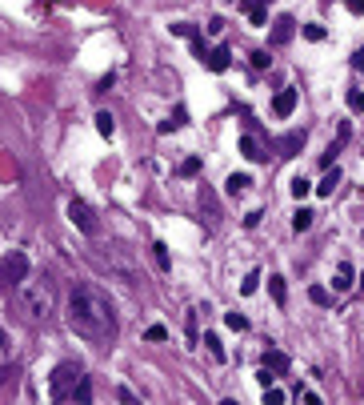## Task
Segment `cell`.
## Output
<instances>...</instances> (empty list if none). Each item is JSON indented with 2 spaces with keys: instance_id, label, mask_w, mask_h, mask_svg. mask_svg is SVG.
<instances>
[{
  "instance_id": "cell-1",
  "label": "cell",
  "mask_w": 364,
  "mask_h": 405,
  "mask_svg": "<svg viewBox=\"0 0 364 405\" xmlns=\"http://www.w3.org/2000/svg\"><path fill=\"white\" fill-rule=\"evenodd\" d=\"M69 329L84 341H96V345H109L116 337V313L113 301L104 289H96L92 281H80L69 297Z\"/></svg>"
},
{
  "instance_id": "cell-2",
  "label": "cell",
  "mask_w": 364,
  "mask_h": 405,
  "mask_svg": "<svg viewBox=\"0 0 364 405\" xmlns=\"http://www.w3.org/2000/svg\"><path fill=\"white\" fill-rule=\"evenodd\" d=\"M16 305H21L24 321H32V325H41L52 317V305H56V293L48 281H28L24 277L21 285H16Z\"/></svg>"
},
{
  "instance_id": "cell-3",
  "label": "cell",
  "mask_w": 364,
  "mask_h": 405,
  "mask_svg": "<svg viewBox=\"0 0 364 405\" xmlns=\"http://www.w3.org/2000/svg\"><path fill=\"white\" fill-rule=\"evenodd\" d=\"M48 385H52V397H56V402H92V385H89V377L80 373L76 361L56 365Z\"/></svg>"
},
{
  "instance_id": "cell-4",
  "label": "cell",
  "mask_w": 364,
  "mask_h": 405,
  "mask_svg": "<svg viewBox=\"0 0 364 405\" xmlns=\"http://www.w3.org/2000/svg\"><path fill=\"white\" fill-rule=\"evenodd\" d=\"M28 277V257H24L21 249H12L4 261H0V285L4 289H16Z\"/></svg>"
},
{
  "instance_id": "cell-5",
  "label": "cell",
  "mask_w": 364,
  "mask_h": 405,
  "mask_svg": "<svg viewBox=\"0 0 364 405\" xmlns=\"http://www.w3.org/2000/svg\"><path fill=\"white\" fill-rule=\"evenodd\" d=\"M69 217H72V225H76L80 233H89V237H96V233H100V225H96V213H92L84 201H69Z\"/></svg>"
},
{
  "instance_id": "cell-6",
  "label": "cell",
  "mask_w": 364,
  "mask_h": 405,
  "mask_svg": "<svg viewBox=\"0 0 364 405\" xmlns=\"http://www.w3.org/2000/svg\"><path fill=\"white\" fill-rule=\"evenodd\" d=\"M293 32H296V21L293 17H280V21L273 24V36H269V41H273V45H288Z\"/></svg>"
},
{
  "instance_id": "cell-7",
  "label": "cell",
  "mask_w": 364,
  "mask_h": 405,
  "mask_svg": "<svg viewBox=\"0 0 364 405\" xmlns=\"http://www.w3.org/2000/svg\"><path fill=\"white\" fill-rule=\"evenodd\" d=\"M264 369H269L273 377H284V373H288V353H280V349H269V353H264Z\"/></svg>"
},
{
  "instance_id": "cell-8",
  "label": "cell",
  "mask_w": 364,
  "mask_h": 405,
  "mask_svg": "<svg viewBox=\"0 0 364 405\" xmlns=\"http://www.w3.org/2000/svg\"><path fill=\"white\" fill-rule=\"evenodd\" d=\"M293 109H296V89H280L276 100H273V113H276V117H288Z\"/></svg>"
},
{
  "instance_id": "cell-9",
  "label": "cell",
  "mask_w": 364,
  "mask_h": 405,
  "mask_svg": "<svg viewBox=\"0 0 364 405\" xmlns=\"http://www.w3.org/2000/svg\"><path fill=\"white\" fill-rule=\"evenodd\" d=\"M228 56H232V52L220 45V48H212V52H205V65H208L212 72H225V69H228Z\"/></svg>"
},
{
  "instance_id": "cell-10",
  "label": "cell",
  "mask_w": 364,
  "mask_h": 405,
  "mask_svg": "<svg viewBox=\"0 0 364 405\" xmlns=\"http://www.w3.org/2000/svg\"><path fill=\"white\" fill-rule=\"evenodd\" d=\"M332 285H337V293H348V289H352V265L348 261L337 265V281H332Z\"/></svg>"
},
{
  "instance_id": "cell-11",
  "label": "cell",
  "mask_w": 364,
  "mask_h": 405,
  "mask_svg": "<svg viewBox=\"0 0 364 405\" xmlns=\"http://www.w3.org/2000/svg\"><path fill=\"white\" fill-rule=\"evenodd\" d=\"M240 153H244L249 161H264V157H269V153L256 144V137H240Z\"/></svg>"
},
{
  "instance_id": "cell-12",
  "label": "cell",
  "mask_w": 364,
  "mask_h": 405,
  "mask_svg": "<svg viewBox=\"0 0 364 405\" xmlns=\"http://www.w3.org/2000/svg\"><path fill=\"white\" fill-rule=\"evenodd\" d=\"M337 181H341V168H332V165H328V173H324V181L317 185V193H320V197H332Z\"/></svg>"
},
{
  "instance_id": "cell-13",
  "label": "cell",
  "mask_w": 364,
  "mask_h": 405,
  "mask_svg": "<svg viewBox=\"0 0 364 405\" xmlns=\"http://www.w3.org/2000/svg\"><path fill=\"white\" fill-rule=\"evenodd\" d=\"M300 144H304V133H288V137L280 141V157H296Z\"/></svg>"
},
{
  "instance_id": "cell-14",
  "label": "cell",
  "mask_w": 364,
  "mask_h": 405,
  "mask_svg": "<svg viewBox=\"0 0 364 405\" xmlns=\"http://www.w3.org/2000/svg\"><path fill=\"white\" fill-rule=\"evenodd\" d=\"M312 209H296V217H293V229L296 233H308V229H312Z\"/></svg>"
},
{
  "instance_id": "cell-15",
  "label": "cell",
  "mask_w": 364,
  "mask_h": 405,
  "mask_svg": "<svg viewBox=\"0 0 364 405\" xmlns=\"http://www.w3.org/2000/svg\"><path fill=\"white\" fill-rule=\"evenodd\" d=\"M96 129H100V137H113V133H116L113 113H96Z\"/></svg>"
},
{
  "instance_id": "cell-16",
  "label": "cell",
  "mask_w": 364,
  "mask_h": 405,
  "mask_svg": "<svg viewBox=\"0 0 364 405\" xmlns=\"http://www.w3.org/2000/svg\"><path fill=\"white\" fill-rule=\"evenodd\" d=\"M249 185H252V181L244 177V173H232V177H228V193H232V197H236V193H244Z\"/></svg>"
},
{
  "instance_id": "cell-17",
  "label": "cell",
  "mask_w": 364,
  "mask_h": 405,
  "mask_svg": "<svg viewBox=\"0 0 364 405\" xmlns=\"http://www.w3.org/2000/svg\"><path fill=\"white\" fill-rule=\"evenodd\" d=\"M308 297H312V305H332V293H328L324 285H312L308 289Z\"/></svg>"
},
{
  "instance_id": "cell-18",
  "label": "cell",
  "mask_w": 364,
  "mask_h": 405,
  "mask_svg": "<svg viewBox=\"0 0 364 405\" xmlns=\"http://www.w3.org/2000/svg\"><path fill=\"white\" fill-rule=\"evenodd\" d=\"M205 345H208V353H212L216 361H225V345H220V337L216 333H205Z\"/></svg>"
},
{
  "instance_id": "cell-19",
  "label": "cell",
  "mask_w": 364,
  "mask_h": 405,
  "mask_svg": "<svg viewBox=\"0 0 364 405\" xmlns=\"http://www.w3.org/2000/svg\"><path fill=\"white\" fill-rule=\"evenodd\" d=\"M269 293L276 305H284V277H269Z\"/></svg>"
},
{
  "instance_id": "cell-20",
  "label": "cell",
  "mask_w": 364,
  "mask_h": 405,
  "mask_svg": "<svg viewBox=\"0 0 364 405\" xmlns=\"http://www.w3.org/2000/svg\"><path fill=\"white\" fill-rule=\"evenodd\" d=\"M225 321H228V329H249V317L244 313H228Z\"/></svg>"
},
{
  "instance_id": "cell-21",
  "label": "cell",
  "mask_w": 364,
  "mask_h": 405,
  "mask_svg": "<svg viewBox=\"0 0 364 405\" xmlns=\"http://www.w3.org/2000/svg\"><path fill=\"white\" fill-rule=\"evenodd\" d=\"M181 124H184V109L177 113V117H168V120H164V124H160V133H172V129H181Z\"/></svg>"
},
{
  "instance_id": "cell-22",
  "label": "cell",
  "mask_w": 364,
  "mask_h": 405,
  "mask_svg": "<svg viewBox=\"0 0 364 405\" xmlns=\"http://www.w3.org/2000/svg\"><path fill=\"white\" fill-rule=\"evenodd\" d=\"M308 189H312V185H308L304 177H296V181H293V197H296V201H300V197H308Z\"/></svg>"
},
{
  "instance_id": "cell-23",
  "label": "cell",
  "mask_w": 364,
  "mask_h": 405,
  "mask_svg": "<svg viewBox=\"0 0 364 405\" xmlns=\"http://www.w3.org/2000/svg\"><path fill=\"white\" fill-rule=\"evenodd\" d=\"M152 257H157V265H160V269H168V249H164L160 241L152 245Z\"/></svg>"
},
{
  "instance_id": "cell-24",
  "label": "cell",
  "mask_w": 364,
  "mask_h": 405,
  "mask_svg": "<svg viewBox=\"0 0 364 405\" xmlns=\"http://www.w3.org/2000/svg\"><path fill=\"white\" fill-rule=\"evenodd\" d=\"M264 4H269V0H240V8H244V12H264Z\"/></svg>"
},
{
  "instance_id": "cell-25",
  "label": "cell",
  "mask_w": 364,
  "mask_h": 405,
  "mask_svg": "<svg viewBox=\"0 0 364 405\" xmlns=\"http://www.w3.org/2000/svg\"><path fill=\"white\" fill-rule=\"evenodd\" d=\"M293 397H296V402H308V405H320V397L312 393V389H296Z\"/></svg>"
},
{
  "instance_id": "cell-26",
  "label": "cell",
  "mask_w": 364,
  "mask_h": 405,
  "mask_svg": "<svg viewBox=\"0 0 364 405\" xmlns=\"http://www.w3.org/2000/svg\"><path fill=\"white\" fill-rule=\"evenodd\" d=\"M256 281H260V273H249V281L240 285V293H244V297H249V293H256Z\"/></svg>"
},
{
  "instance_id": "cell-27",
  "label": "cell",
  "mask_w": 364,
  "mask_h": 405,
  "mask_svg": "<svg viewBox=\"0 0 364 405\" xmlns=\"http://www.w3.org/2000/svg\"><path fill=\"white\" fill-rule=\"evenodd\" d=\"M164 337H168L164 325H148V341H164Z\"/></svg>"
},
{
  "instance_id": "cell-28",
  "label": "cell",
  "mask_w": 364,
  "mask_h": 405,
  "mask_svg": "<svg viewBox=\"0 0 364 405\" xmlns=\"http://www.w3.org/2000/svg\"><path fill=\"white\" fill-rule=\"evenodd\" d=\"M304 36H308V41H320V36H324V28H320V24H308V28H304Z\"/></svg>"
},
{
  "instance_id": "cell-29",
  "label": "cell",
  "mask_w": 364,
  "mask_h": 405,
  "mask_svg": "<svg viewBox=\"0 0 364 405\" xmlns=\"http://www.w3.org/2000/svg\"><path fill=\"white\" fill-rule=\"evenodd\" d=\"M344 8H348V12H356V17H364V0H344Z\"/></svg>"
},
{
  "instance_id": "cell-30",
  "label": "cell",
  "mask_w": 364,
  "mask_h": 405,
  "mask_svg": "<svg viewBox=\"0 0 364 405\" xmlns=\"http://www.w3.org/2000/svg\"><path fill=\"white\" fill-rule=\"evenodd\" d=\"M264 402H273V405H280V402H288V397H284V393H280V389H269V393H264Z\"/></svg>"
},
{
  "instance_id": "cell-31",
  "label": "cell",
  "mask_w": 364,
  "mask_h": 405,
  "mask_svg": "<svg viewBox=\"0 0 364 405\" xmlns=\"http://www.w3.org/2000/svg\"><path fill=\"white\" fill-rule=\"evenodd\" d=\"M196 168H201V161H196V157H192V161H184V165H181V173H184V177H192V173H196Z\"/></svg>"
},
{
  "instance_id": "cell-32",
  "label": "cell",
  "mask_w": 364,
  "mask_h": 405,
  "mask_svg": "<svg viewBox=\"0 0 364 405\" xmlns=\"http://www.w3.org/2000/svg\"><path fill=\"white\" fill-rule=\"evenodd\" d=\"M352 69L364 72V48H356V52H352Z\"/></svg>"
},
{
  "instance_id": "cell-33",
  "label": "cell",
  "mask_w": 364,
  "mask_h": 405,
  "mask_svg": "<svg viewBox=\"0 0 364 405\" xmlns=\"http://www.w3.org/2000/svg\"><path fill=\"white\" fill-rule=\"evenodd\" d=\"M208 32H212V36H220V32H225V21H220V17H216V21H208Z\"/></svg>"
},
{
  "instance_id": "cell-34",
  "label": "cell",
  "mask_w": 364,
  "mask_h": 405,
  "mask_svg": "<svg viewBox=\"0 0 364 405\" xmlns=\"http://www.w3.org/2000/svg\"><path fill=\"white\" fill-rule=\"evenodd\" d=\"M348 105H352V109H364V96L361 93H348Z\"/></svg>"
},
{
  "instance_id": "cell-35",
  "label": "cell",
  "mask_w": 364,
  "mask_h": 405,
  "mask_svg": "<svg viewBox=\"0 0 364 405\" xmlns=\"http://www.w3.org/2000/svg\"><path fill=\"white\" fill-rule=\"evenodd\" d=\"M4 353H8V341H4V329H0V361H4Z\"/></svg>"
},
{
  "instance_id": "cell-36",
  "label": "cell",
  "mask_w": 364,
  "mask_h": 405,
  "mask_svg": "<svg viewBox=\"0 0 364 405\" xmlns=\"http://www.w3.org/2000/svg\"><path fill=\"white\" fill-rule=\"evenodd\" d=\"M361 285H364V277H361Z\"/></svg>"
}]
</instances>
